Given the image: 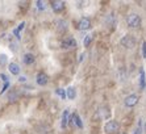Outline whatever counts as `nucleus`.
Here are the masks:
<instances>
[{
	"instance_id": "17",
	"label": "nucleus",
	"mask_w": 146,
	"mask_h": 134,
	"mask_svg": "<svg viewBox=\"0 0 146 134\" xmlns=\"http://www.w3.org/2000/svg\"><path fill=\"white\" fill-rule=\"evenodd\" d=\"M91 41H92V36H86L84 37V41H83V45H84V47H88L90 44H91Z\"/></svg>"
},
{
	"instance_id": "7",
	"label": "nucleus",
	"mask_w": 146,
	"mask_h": 134,
	"mask_svg": "<svg viewBox=\"0 0 146 134\" xmlns=\"http://www.w3.org/2000/svg\"><path fill=\"white\" fill-rule=\"evenodd\" d=\"M51 9L54 11L55 13H61L62 11L65 9V3L61 0H54V1H51Z\"/></svg>"
},
{
	"instance_id": "26",
	"label": "nucleus",
	"mask_w": 146,
	"mask_h": 134,
	"mask_svg": "<svg viewBox=\"0 0 146 134\" xmlns=\"http://www.w3.org/2000/svg\"><path fill=\"white\" fill-rule=\"evenodd\" d=\"M19 82H23V83H24V82H27V78H25V76H20V78H19Z\"/></svg>"
},
{
	"instance_id": "27",
	"label": "nucleus",
	"mask_w": 146,
	"mask_h": 134,
	"mask_svg": "<svg viewBox=\"0 0 146 134\" xmlns=\"http://www.w3.org/2000/svg\"><path fill=\"white\" fill-rule=\"evenodd\" d=\"M83 58H84V54H80V58H79V62H82V60H83Z\"/></svg>"
},
{
	"instance_id": "13",
	"label": "nucleus",
	"mask_w": 146,
	"mask_h": 134,
	"mask_svg": "<svg viewBox=\"0 0 146 134\" xmlns=\"http://www.w3.org/2000/svg\"><path fill=\"white\" fill-rule=\"evenodd\" d=\"M71 118H72V122H74V124L76 125L79 129H82V127H83V122H82V118L79 117L78 113H74V114L71 116Z\"/></svg>"
},
{
	"instance_id": "28",
	"label": "nucleus",
	"mask_w": 146,
	"mask_h": 134,
	"mask_svg": "<svg viewBox=\"0 0 146 134\" xmlns=\"http://www.w3.org/2000/svg\"><path fill=\"white\" fill-rule=\"evenodd\" d=\"M145 131H146V124H145Z\"/></svg>"
},
{
	"instance_id": "9",
	"label": "nucleus",
	"mask_w": 146,
	"mask_h": 134,
	"mask_svg": "<svg viewBox=\"0 0 146 134\" xmlns=\"http://www.w3.org/2000/svg\"><path fill=\"white\" fill-rule=\"evenodd\" d=\"M57 30L59 32V33H65L66 30H67V28H68V24H67V21L66 20H63V19H59V20L57 21Z\"/></svg>"
},
{
	"instance_id": "20",
	"label": "nucleus",
	"mask_w": 146,
	"mask_h": 134,
	"mask_svg": "<svg viewBox=\"0 0 146 134\" xmlns=\"http://www.w3.org/2000/svg\"><path fill=\"white\" fill-rule=\"evenodd\" d=\"M5 63H7V57H5L4 54H1V55H0V66H4Z\"/></svg>"
},
{
	"instance_id": "16",
	"label": "nucleus",
	"mask_w": 146,
	"mask_h": 134,
	"mask_svg": "<svg viewBox=\"0 0 146 134\" xmlns=\"http://www.w3.org/2000/svg\"><path fill=\"white\" fill-rule=\"evenodd\" d=\"M55 94L58 95V96L61 97V99H66V91L63 90V88H57V90H55Z\"/></svg>"
},
{
	"instance_id": "2",
	"label": "nucleus",
	"mask_w": 146,
	"mask_h": 134,
	"mask_svg": "<svg viewBox=\"0 0 146 134\" xmlns=\"http://www.w3.org/2000/svg\"><path fill=\"white\" fill-rule=\"evenodd\" d=\"M120 44H121V46L126 47V49H133V47L136 46V38L133 37V36L126 34V36H124V37L121 38Z\"/></svg>"
},
{
	"instance_id": "4",
	"label": "nucleus",
	"mask_w": 146,
	"mask_h": 134,
	"mask_svg": "<svg viewBox=\"0 0 146 134\" xmlns=\"http://www.w3.org/2000/svg\"><path fill=\"white\" fill-rule=\"evenodd\" d=\"M120 129V124L116 120H111L104 125V131L106 133H115Z\"/></svg>"
},
{
	"instance_id": "29",
	"label": "nucleus",
	"mask_w": 146,
	"mask_h": 134,
	"mask_svg": "<svg viewBox=\"0 0 146 134\" xmlns=\"http://www.w3.org/2000/svg\"><path fill=\"white\" fill-rule=\"evenodd\" d=\"M121 134H125V133H121Z\"/></svg>"
},
{
	"instance_id": "23",
	"label": "nucleus",
	"mask_w": 146,
	"mask_h": 134,
	"mask_svg": "<svg viewBox=\"0 0 146 134\" xmlns=\"http://www.w3.org/2000/svg\"><path fill=\"white\" fill-rule=\"evenodd\" d=\"M24 27H25V23H24V21H23V23H21V24H19V27H17V30L20 32V30H23V29H24Z\"/></svg>"
},
{
	"instance_id": "18",
	"label": "nucleus",
	"mask_w": 146,
	"mask_h": 134,
	"mask_svg": "<svg viewBox=\"0 0 146 134\" xmlns=\"http://www.w3.org/2000/svg\"><path fill=\"white\" fill-rule=\"evenodd\" d=\"M141 133H142V120H139L138 127H137L136 131H134V134H141Z\"/></svg>"
},
{
	"instance_id": "14",
	"label": "nucleus",
	"mask_w": 146,
	"mask_h": 134,
	"mask_svg": "<svg viewBox=\"0 0 146 134\" xmlns=\"http://www.w3.org/2000/svg\"><path fill=\"white\" fill-rule=\"evenodd\" d=\"M139 87H141V90H143V88L146 87L145 71H143V68H141V70H139Z\"/></svg>"
},
{
	"instance_id": "22",
	"label": "nucleus",
	"mask_w": 146,
	"mask_h": 134,
	"mask_svg": "<svg viewBox=\"0 0 146 134\" xmlns=\"http://www.w3.org/2000/svg\"><path fill=\"white\" fill-rule=\"evenodd\" d=\"M142 57L146 58V41L142 42Z\"/></svg>"
},
{
	"instance_id": "15",
	"label": "nucleus",
	"mask_w": 146,
	"mask_h": 134,
	"mask_svg": "<svg viewBox=\"0 0 146 134\" xmlns=\"http://www.w3.org/2000/svg\"><path fill=\"white\" fill-rule=\"evenodd\" d=\"M66 91H67V92H66V96H67L70 100H74L75 96H76V91H75V88L74 87H68Z\"/></svg>"
},
{
	"instance_id": "11",
	"label": "nucleus",
	"mask_w": 146,
	"mask_h": 134,
	"mask_svg": "<svg viewBox=\"0 0 146 134\" xmlns=\"http://www.w3.org/2000/svg\"><path fill=\"white\" fill-rule=\"evenodd\" d=\"M24 63L25 64H28V66H31V64H33L34 62H36V58H34V55L32 53H28V54H25L24 55Z\"/></svg>"
},
{
	"instance_id": "19",
	"label": "nucleus",
	"mask_w": 146,
	"mask_h": 134,
	"mask_svg": "<svg viewBox=\"0 0 146 134\" xmlns=\"http://www.w3.org/2000/svg\"><path fill=\"white\" fill-rule=\"evenodd\" d=\"M36 4H37V7H38V9H42L44 11L45 9V1H41V0H38V1H36Z\"/></svg>"
},
{
	"instance_id": "25",
	"label": "nucleus",
	"mask_w": 146,
	"mask_h": 134,
	"mask_svg": "<svg viewBox=\"0 0 146 134\" xmlns=\"http://www.w3.org/2000/svg\"><path fill=\"white\" fill-rule=\"evenodd\" d=\"M13 33H15V36H16V37L19 38V40H20V38H21V37H20V32H19V30L16 29V30H13Z\"/></svg>"
},
{
	"instance_id": "21",
	"label": "nucleus",
	"mask_w": 146,
	"mask_h": 134,
	"mask_svg": "<svg viewBox=\"0 0 146 134\" xmlns=\"http://www.w3.org/2000/svg\"><path fill=\"white\" fill-rule=\"evenodd\" d=\"M8 87H9V82H5V83H4V86H3V90L0 91V95H3L4 92L8 90Z\"/></svg>"
},
{
	"instance_id": "12",
	"label": "nucleus",
	"mask_w": 146,
	"mask_h": 134,
	"mask_svg": "<svg viewBox=\"0 0 146 134\" xmlns=\"http://www.w3.org/2000/svg\"><path fill=\"white\" fill-rule=\"evenodd\" d=\"M68 124V109H65L63 111V114H62V122H61V126L62 129H65Z\"/></svg>"
},
{
	"instance_id": "6",
	"label": "nucleus",
	"mask_w": 146,
	"mask_h": 134,
	"mask_svg": "<svg viewBox=\"0 0 146 134\" xmlns=\"http://www.w3.org/2000/svg\"><path fill=\"white\" fill-rule=\"evenodd\" d=\"M36 82H37L38 86L45 87V86L48 84V82H49V76L45 74L44 71H40V72L37 74V76H36Z\"/></svg>"
},
{
	"instance_id": "8",
	"label": "nucleus",
	"mask_w": 146,
	"mask_h": 134,
	"mask_svg": "<svg viewBox=\"0 0 146 134\" xmlns=\"http://www.w3.org/2000/svg\"><path fill=\"white\" fill-rule=\"evenodd\" d=\"M91 28V20H90L88 17H82L80 21L78 24V29L80 30H88Z\"/></svg>"
},
{
	"instance_id": "24",
	"label": "nucleus",
	"mask_w": 146,
	"mask_h": 134,
	"mask_svg": "<svg viewBox=\"0 0 146 134\" xmlns=\"http://www.w3.org/2000/svg\"><path fill=\"white\" fill-rule=\"evenodd\" d=\"M0 78H1V80H3L4 83H5V82H8L7 76H5V75H4V74H0Z\"/></svg>"
},
{
	"instance_id": "5",
	"label": "nucleus",
	"mask_w": 146,
	"mask_h": 134,
	"mask_svg": "<svg viewBox=\"0 0 146 134\" xmlns=\"http://www.w3.org/2000/svg\"><path fill=\"white\" fill-rule=\"evenodd\" d=\"M137 103H138V96H137V95H134V94L129 95V96H126L125 100H124V104H125V107H128V108L136 107Z\"/></svg>"
},
{
	"instance_id": "1",
	"label": "nucleus",
	"mask_w": 146,
	"mask_h": 134,
	"mask_svg": "<svg viewBox=\"0 0 146 134\" xmlns=\"http://www.w3.org/2000/svg\"><path fill=\"white\" fill-rule=\"evenodd\" d=\"M126 24L129 28H138L141 25V17L137 13H130L126 17Z\"/></svg>"
},
{
	"instance_id": "10",
	"label": "nucleus",
	"mask_w": 146,
	"mask_h": 134,
	"mask_svg": "<svg viewBox=\"0 0 146 134\" xmlns=\"http://www.w3.org/2000/svg\"><path fill=\"white\" fill-rule=\"evenodd\" d=\"M8 70H9V72L12 75H19L20 74V66L17 63H15V62H11L9 64H8Z\"/></svg>"
},
{
	"instance_id": "3",
	"label": "nucleus",
	"mask_w": 146,
	"mask_h": 134,
	"mask_svg": "<svg viewBox=\"0 0 146 134\" xmlns=\"http://www.w3.org/2000/svg\"><path fill=\"white\" fill-rule=\"evenodd\" d=\"M61 47L65 50H70V49H75L76 47V41L72 37H66L61 41Z\"/></svg>"
}]
</instances>
